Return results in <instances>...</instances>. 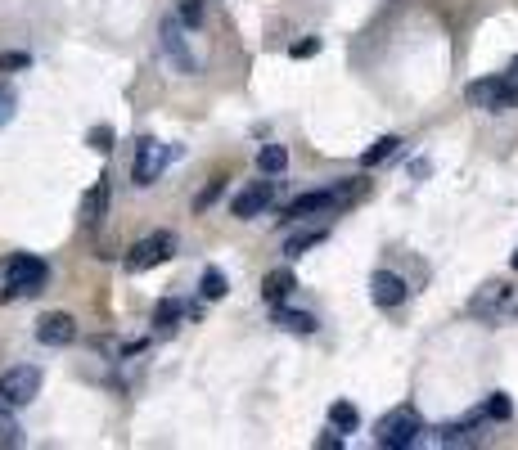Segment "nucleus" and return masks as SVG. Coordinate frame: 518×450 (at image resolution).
<instances>
[{
  "instance_id": "15",
  "label": "nucleus",
  "mask_w": 518,
  "mask_h": 450,
  "mask_svg": "<svg viewBox=\"0 0 518 450\" xmlns=\"http://www.w3.org/2000/svg\"><path fill=\"white\" fill-rule=\"evenodd\" d=\"M293 284H298V279H293V270H289V266H284V270H271V275L262 279V297H266V302L280 306L284 297L293 293Z\"/></svg>"
},
{
  "instance_id": "11",
  "label": "nucleus",
  "mask_w": 518,
  "mask_h": 450,
  "mask_svg": "<svg viewBox=\"0 0 518 450\" xmlns=\"http://www.w3.org/2000/svg\"><path fill=\"white\" fill-rule=\"evenodd\" d=\"M370 297H374V306H401L410 297V288H406V279L401 275H392V270H379V275L370 279Z\"/></svg>"
},
{
  "instance_id": "9",
  "label": "nucleus",
  "mask_w": 518,
  "mask_h": 450,
  "mask_svg": "<svg viewBox=\"0 0 518 450\" xmlns=\"http://www.w3.org/2000/svg\"><path fill=\"white\" fill-rule=\"evenodd\" d=\"M334 203H343V198H338V189H311V194H298L289 207H284L280 221H302V216H320V212H329Z\"/></svg>"
},
{
  "instance_id": "7",
  "label": "nucleus",
  "mask_w": 518,
  "mask_h": 450,
  "mask_svg": "<svg viewBox=\"0 0 518 450\" xmlns=\"http://www.w3.org/2000/svg\"><path fill=\"white\" fill-rule=\"evenodd\" d=\"M158 36H163V54L172 59L176 72H185V77H190V72H199V59H194L190 41H185V23H181V18L167 14L163 27H158Z\"/></svg>"
},
{
  "instance_id": "26",
  "label": "nucleus",
  "mask_w": 518,
  "mask_h": 450,
  "mask_svg": "<svg viewBox=\"0 0 518 450\" xmlns=\"http://www.w3.org/2000/svg\"><path fill=\"white\" fill-rule=\"evenodd\" d=\"M23 68H32L28 50H0V72H23Z\"/></svg>"
},
{
  "instance_id": "8",
  "label": "nucleus",
  "mask_w": 518,
  "mask_h": 450,
  "mask_svg": "<svg viewBox=\"0 0 518 450\" xmlns=\"http://www.w3.org/2000/svg\"><path fill=\"white\" fill-rule=\"evenodd\" d=\"M271 203H275V180H253V185H244L230 198V212H235L239 221H248V216H262Z\"/></svg>"
},
{
  "instance_id": "5",
  "label": "nucleus",
  "mask_w": 518,
  "mask_h": 450,
  "mask_svg": "<svg viewBox=\"0 0 518 450\" xmlns=\"http://www.w3.org/2000/svg\"><path fill=\"white\" fill-rule=\"evenodd\" d=\"M172 252H176V234L172 230H154V234H145V239H136L127 248V270H131V275L154 270V266H163Z\"/></svg>"
},
{
  "instance_id": "16",
  "label": "nucleus",
  "mask_w": 518,
  "mask_h": 450,
  "mask_svg": "<svg viewBox=\"0 0 518 450\" xmlns=\"http://www.w3.org/2000/svg\"><path fill=\"white\" fill-rule=\"evenodd\" d=\"M275 324L280 329H289V333H316V315H307V311H289V306H275Z\"/></svg>"
},
{
  "instance_id": "24",
  "label": "nucleus",
  "mask_w": 518,
  "mask_h": 450,
  "mask_svg": "<svg viewBox=\"0 0 518 450\" xmlns=\"http://www.w3.org/2000/svg\"><path fill=\"white\" fill-rule=\"evenodd\" d=\"M482 414H487V419H509V414H514V401H509L505 392H491L487 405H482Z\"/></svg>"
},
{
  "instance_id": "2",
  "label": "nucleus",
  "mask_w": 518,
  "mask_h": 450,
  "mask_svg": "<svg viewBox=\"0 0 518 450\" xmlns=\"http://www.w3.org/2000/svg\"><path fill=\"white\" fill-rule=\"evenodd\" d=\"M419 432H424V419H419L410 405H397L392 414H383V419H379L374 441L388 446V450H406V446H415V441H419Z\"/></svg>"
},
{
  "instance_id": "27",
  "label": "nucleus",
  "mask_w": 518,
  "mask_h": 450,
  "mask_svg": "<svg viewBox=\"0 0 518 450\" xmlns=\"http://www.w3.org/2000/svg\"><path fill=\"white\" fill-rule=\"evenodd\" d=\"M221 194H226V180H212L208 189H199V194H194V212H208V207L217 203Z\"/></svg>"
},
{
  "instance_id": "12",
  "label": "nucleus",
  "mask_w": 518,
  "mask_h": 450,
  "mask_svg": "<svg viewBox=\"0 0 518 450\" xmlns=\"http://www.w3.org/2000/svg\"><path fill=\"white\" fill-rule=\"evenodd\" d=\"M104 212H109V176H100L91 189H86L82 207H77V216H82V225H100Z\"/></svg>"
},
{
  "instance_id": "28",
  "label": "nucleus",
  "mask_w": 518,
  "mask_h": 450,
  "mask_svg": "<svg viewBox=\"0 0 518 450\" xmlns=\"http://www.w3.org/2000/svg\"><path fill=\"white\" fill-rule=\"evenodd\" d=\"M325 50V41H320V36H302V41H293V59H311V54H320Z\"/></svg>"
},
{
  "instance_id": "30",
  "label": "nucleus",
  "mask_w": 518,
  "mask_h": 450,
  "mask_svg": "<svg viewBox=\"0 0 518 450\" xmlns=\"http://www.w3.org/2000/svg\"><path fill=\"white\" fill-rule=\"evenodd\" d=\"M0 446H19V428L10 419H0Z\"/></svg>"
},
{
  "instance_id": "19",
  "label": "nucleus",
  "mask_w": 518,
  "mask_h": 450,
  "mask_svg": "<svg viewBox=\"0 0 518 450\" xmlns=\"http://www.w3.org/2000/svg\"><path fill=\"white\" fill-rule=\"evenodd\" d=\"M397 149H401V140H397V135H379V140H374L370 149L361 153V167H379V162H388Z\"/></svg>"
},
{
  "instance_id": "29",
  "label": "nucleus",
  "mask_w": 518,
  "mask_h": 450,
  "mask_svg": "<svg viewBox=\"0 0 518 450\" xmlns=\"http://www.w3.org/2000/svg\"><path fill=\"white\" fill-rule=\"evenodd\" d=\"M316 446H320V450H338V446H343V437H338L334 423H329V432H320V437H316Z\"/></svg>"
},
{
  "instance_id": "17",
  "label": "nucleus",
  "mask_w": 518,
  "mask_h": 450,
  "mask_svg": "<svg viewBox=\"0 0 518 450\" xmlns=\"http://www.w3.org/2000/svg\"><path fill=\"white\" fill-rule=\"evenodd\" d=\"M199 293L208 297V302H221V297L230 293V279H226V270H221V266H208V270H203V279H199Z\"/></svg>"
},
{
  "instance_id": "14",
  "label": "nucleus",
  "mask_w": 518,
  "mask_h": 450,
  "mask_svg": "<svg viewBox=\"0 0 518 450\" xmlns=\"http://www.w3.org/2000/svg\"><path fill=\"white\" fill-rule=\"evenodd\" d=\"M505 302H509V284L491 279V284H482V293L469 302V311H473V315H491L496 306H505Z\"/></svg>"
},
{
  "instance_id": "32",
  "label": "nucleus",
  "mask_w": 518,
  "mask_h": 450,
  "mask_svg": "<svg viewBox=\"0 0 518 450\" xmlns=\"http://www.w3.org/2000/svg\"><path fill=\"white\" fill-rule=\"evenodd\" d=\"M514 270H518V252H514Z\"/></svg>"
},
{
  "instance_id": "31",
  "label": "nucleus",
  "mask_w": 518,
  "mask_h": 450,
  "mask_svg": "<svg viewBox=\"0 0 518 450\" xmlns=\"http://www.w3.org/2000/svg\"><path fill=\"white\" fill-rule=\"evenodd\" d=\"M509 77H514V81H518V54H514V63H509Z\"/></svg>"
},
{
  "instance_id": "10",
  "label": "nucleus",
  "mask_w": 518,
  "mask_h": 450,
  "mask_svg": "<svg viewBox=\"0 0 518 450\" xmlns=\"http://www.w3.org/2000/svg\"><path fill=\"white\" fill-rule=\"evenodd\" d=\"M73 338H77V320L68 311H50L37 320V342H46V347H68Z\"/></svg>"
},
{
  "instance_id": "20",
  "label": "nucleus",
  "mask_w": 518,
  "mask_h": 450,
  "mask_svg": "<svg viewBox=\"0 0 518 450\" xmlns=\"http://www.w3.org/2000/svg\"><path fill=\"white\" fill-rule=\"evenodd\" d=\"M329 423H334L338 432H356L361 428V410H356L352 401H334L329 405Z\"/></svg>"
},
{
  "instance_id": "18",
  "label": "nucleus",
  "mask_w": 518,
  "mask_h": 450,
  "mask_svg": "<svg viewBox=\"0 0 518 450\" xmlns=\"http://www.w3.org/2000/svg\"><path fill=\"white\" fill-rule=\"evenodd\" d=\"M257 167H262L266 176H280V171L289 167V149H284V144H262V149H257Z\"/></svg>"
},
{
  "instance_id": "6",
  "label": "nucleus",
  "mask_w": 518,
  "mask_h": 450,
  "mask_svg": "<svg viewBox=\"0 0 518 450\" xmlns=\"http://www.w3.org/2000/svg\"><path fill=\"white\" fill-rule=\"evenodd\" d=\"M41 392V369L37 365H14L0 374V405H32Z\"/></svg>"
},
{
  "instance_id": "23",
  "label": "nucleus",
  "mask_w": 518,
  "mask_h": 450,
  "mask_svg": "<svg viewBox=\"0 0 518 450\" xmlns=\"http://www.w3.org/2000/svg\"><path fill=\"white\" fill-rule=\"evenodd\" d=\"M176 320H181V302H176V297H163V302L154 306V324L158 329H172Z\"/></svg>"
},
{
  "instance_id": "1",
  "label": "nucleus",
  "mask_w": 518,
  "mask_h": 450,
  "mask_svg": "<svg viewBox=\"0 0 518 450\" xmlns=\"http://www.w3.org/2000/svg\"><path fill=\"white\" fill-rule=\"evenodd\" d=\"M50 279V266L32 252H14V257L0 261V284H5V297H37Z\"/></svg>"
},
{
  "instance_id": "25",
  "label": "nucleus",
  "mask_w": 518,
  "mask_h": 450,
  "mask_svg": "<svg viewBox=\"0 0 518 450\" xmlns=\"http://www.w3.org/2000/svg\"><path fill=\"white\" fill-rule=\"evenodd\" d=\"M176 18L185 27H203V0H176Z\"/></svg>"
},
{
  "instance_id": "4",
  "label": "nucleus",
  "mask_w": 518,
  "mask_h": 450,
  "mask_svg": "<svg viewBox=\"0 0 518 450\" xmlns=\"http://www.w3.org/2000/svg\"><path fill=\"white\" fill-rule=\"evenodd\" d=\"M469 104L487 108V113H509L518 108V81L514 77H482V81H469Z\"/></svg>"
},
{
  "instance_id": "21",
  "label": "nucleus",
  "mask_w": 518,
  "mask_h": 450,
  "mask_svg": "<svg viewBox=\"0 0 518 450\" xmlns=\"http://www.w3.org/2000/svg\"><path fill=\"white\" fill-rule=\"evenodd\" d=\"M113 140H118V131H113L109 122H100V126H91V131H86V149H95V153H109Z\"/></svg>"
},
{
  "instance_id": "3",
  "label": "nucleus",
  "mask_w": 518,
  "mask_h": 450,
  "mask_svg": "<svg viewBox=\"0 0 518 450\" xmlns=\"http://www.w3.org/2000/svg\"><path fill=\"white\" fill-rule=\"evenodd\" d=\"M176 158V149H167L163 140H154V135H140L136 140V158H131V180H136L140 189H149L158 176H163V167Z\"/></svg>"
},
{
  "instance_id": "22",
  "label": "nucleus",
  "mask_w": 518,
  "mask_h": 450,
  "mask_svg": "<svg viewBox=\"0 0 518 450\" xmlns=\"http://www.w3.org/2000/svg\"><path fill=\"white\" fill-rule=\"evenodd\" d=\"M14 113H19V90L10 81H0V126H10Z\"/></svg>"
},
{
  "instance_id": "13",
  "label": "nucleus",
  "mask_w": 518,
  "mask_h": 450,
  "mask_svg": "<svg viewBox=\"0 0 518 450\" xmlns=\"http://www.w3.org/2000/svg\"><path fill=\"white\" fill-rule=\"evenodd\" d=\"M329 239V230L325 225H311V230H298V234H289V239H284V257H307L311 248H320V243Z\"/></svg>"
}]
</instances>
